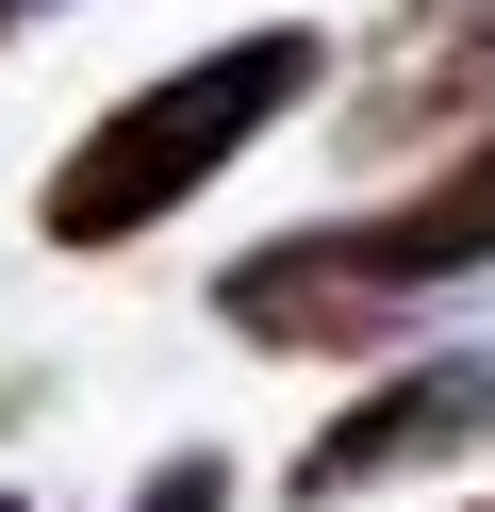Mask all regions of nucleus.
Returning <instances> with one entry per match:
<instances>
[{
  "label": "nucleus",
  "mask_w": 495,
  "mask_h": 512,
  "mask_svg": "<svg viewBox=\"0 0 495 512\" xmlns=\"http://www.w3.org/2000/svg\"><path fill=\"white\" fill-rule=\"evenodd\" d=\"M495 265V133H462L429 182H396L380 215H330V232H264L248 265H215V314L248 347H297V364H347L396 314L462 298Z\"/></svg>",
  "instance_id": "obj_1"
},
{
  "label": "nucleus",
  "mask_w": 495,
  "mask_h": 512,
  "mask_svg": "<svg viewBox=\"0 0 495 512\" xmlns=\"http://www.w3.org/2000/svg\"><path fill=\"white\" fill-rule=\"evenodd\" d=\"M314 83H330V34H297V17L215 34L198 67L132 83L99 133H66V166L33 182V232H50V248H132V232H165V215H182L215 166H248V149L281 133Z\"/></svg>",
  "instance_id": "obj_2"
},
{
  "label": "nucleus",
  "mask_w": 495,
  "mask_h": 512,
  "mask_svg": "<svg viewBox=\"0 0 495 512\" xmlns=\"http://www.w3.org/2000/svg\"><path fill=\"white\" fill-rule=\"evenodd\" d=\"M479 446H495V347H446V364H396L380 397H347V413H330V430L281 463V496L330 512V496H380V479L479 463Z\"/></svg>",
  "instance_id": "obj_3"
},
{
  "label": "nucleus",
  "mask_w": 495,
  "mask_h": 512,
  "mask_svg": "<svg viewBox=\"0 0 495 512\" xmlns=\"http://www.w3.org/2000/svg\"><path fill=\"white\" fill-rule=\"evenodd\" d=\"M462 133H495V0H413V34H380V67L347 83L330 149L396 166V149H462Z\"/></svg>",
  "instance_id": "obj_4"
},
{
  "label": "nucleus",
  "mask_w": 495,
  "mask_h": 512,
  "mask_svg": "<svg viewBox=\"0 0 495 512\" xmlns=\"http://www.w3.org/2000/svg\"><path fill=\"white\" fill-rule=\"evenodd\" d=\"M116 512H231V463H215V446H165V463L132 479Z\"/></svg>",
  "instance_id": "obj_5"
},
{
  "label": "nucleus",
  "mask_w": 495,
  "mask_h": 512,
  "mask_svg": "<svg viewBox=\"0 0 495 512\" xmlns=\"http://www.w3.org/2000/svg\"><path fill=\"white\" fill-rule=\"evenodd\" d=\"M17 17H33V0H0V34H17Z\"/></svg>",
  "instance_id": "obj_6"
},
{
  "label": "nucleus",
  "mask_w": 495,
  "mask_h": 512,
  "mask_svg": "<svg viewBox=\"0 0 495 512\" xmlns=\"http://www.w3.org/2000/svg\"><path fill=\"white\" fill-rule=\"evenodd\" d=\"M462 512H495V496H462Z\"/></svg>",
  "instance_id": "obj_7"
},
{
  "label": "nucleus",
  "mask_w": 495,
  "mask_h": 512,
  "mask_svg": "<svg viewBox=\"0 0 495 512\" xmlns=\"http://www.w3.org/2000/svg\"><path fill=\"white\" fill-rule=\"evenodd\" d=\"M33 17H50V0H33Z\"/></svg>",
  "instance_id": "obj_8"
},
{
  "label": "nucleus",
  "mask_w": 495,
  "mask_h": 512,
  "mask_svg": "<svg viewBox=\"0 0 495 512\" xmlns=\"http://www.w3.org/2000/svg\"><path fill=\"white\" fill-rule=\"evenodd\" d=\"M0 512H17V496H0Z\"/></svg>",
  "instance_id": "obj_9"
}]
</instances>
